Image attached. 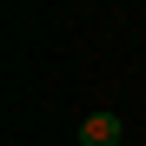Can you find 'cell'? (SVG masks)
Wrapping results in <instances>:
<instances>
[{
    "mask_svg": "<svg viewBox=\"0 0 146 146\" xmlns=\"http://www.w3.org/2000/svg\"><path fill=\"white\" fill-rule=\"evenodd\" d=\"M119 133H126V126H119V113H86L80 119V146H119Z\"/></svg>",
    "mask_w": 146,
    "mask_h": 146,
    "instance_id": "obj_1",
    "label": "cell"
}]
</instances>
